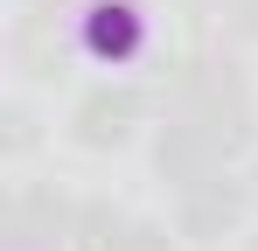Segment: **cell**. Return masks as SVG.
<instances>
[{
  "label": "cell",
  "mask_w": 258,
  "mask_h": 251,
  "mask_svg": "<svg viewBox=\"0 0 258 251\" xmlns=\"http://www.w3.org/2000/svg\"><path fill=\"white\" fill-rule=\"evenodd\" d=\"M244 7H251V21H244V28H251V35H258V0H244Z\"/></svg>",
  "instance_id": "cell-4"
},
{
  "label": "cell",
  "mask_w": 258,
  "mask_h": 251,
  "mask_svg": "<svg viewBox=\"0 0 258 251\" xmlns=\"http://www.w3.org/2000/svg\"><path fill=\"white\" fill-rule=\"evenodd\" d=\"M77 35H84V49L98 63H133V56L147 49V14H140L133 0H91Z\"/></svg>",
  "instance_id": "cell-1"
},
{
  "label": "cell",
  "mask_w": 258,
  "mask_h": 251,
  "mask_svg": "<svg viewBox=\"0 0 258 251\" xmlns=\"http://www.w3.org/2000/svg\"><path fill=\"white\" fill-rule=\"evenodd\" d=\"M140 91H98V98H84V112H77V140L84 147H112V140H126V126L140 119Z\"/></svg>",
  "instance_id": "cell-2"
},
{
  "label": "cell",
  "mask_w": 258,
  "mask_h": 251,
  "mask_svg": "<svg viewBox=\"0 0 258 251\" xmlns=\"http://www.w3.org/2000/svg\"><path fill=\"white\" fill-rule=\"evenodd\" d=\"M251 251H258V244H251Z\"/></svg>",
  "instance_id": "cell-5"
},
{
  "label": "cell",
  "mask_w": 258,
  "mask_h": 251,
  "mask_svg": "<svg viewBox=\"0 0 258 251\" xmlns=\"http://www.w3.org/2000/svg\"><path fill=\"white\" fill-rule=\"evenodd\" d=\"M230 216H237V189H223L216 174H210V181H196V189L181 196V230H188V237H203V244L230 230Z\"/></svg>",
  "instance_id": "cell-3"
}]
</instances>
